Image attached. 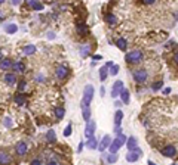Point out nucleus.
<instances>
[{"mask_svg":"<svg viewBox=\"0 0 178 165\" xmlns=\"http://www.w3.org/2000/svg\"><path fill=\"white\" fill-rule=\"evenodd\" d=\"M33 9H34V11H42V9H43V5L37 2V3H36V5L33 6Z\"/></svg>","mask_w":178,"mask_h":165,"instance_id":"nucleus-33","label":"nucleus"},{"mask_svg":"<svg viewBox=\"0 0 178 165\" xmlns=\"http://www.w3.org/2000/svg\"><path fill=\"white\" fill-rule=\"evenodd\" d=\"M141 2H143V3H145V5H153V3L156 2V0H141Z\"/></svg>","mask_w":178,"mask_h":165,"instance_id":"nucleus-40","label":"nucleus"},{"mask_svg":"<svg viewBox=\"0 0 178 165\" xmlns=\"http://www.w3.org/2000/svg\"><path fill=\"white\" fill-rule=\"evenodd\" d=\"M119 96L122 97V102H123V103H129V91H128L126 89H122V91H120Z\"/></svg>","mask_w":178,"mask_h":165,"instance_id":"nucleus-15","label":"nucleus"},{"mask_svg":"<svg viewBox=\"0 0 178 165\" xmlns=\"http://www.w3.org/2000/svg\"><path fill=\"white\" fill-rule=\"evenodd\" d=\"M110 143H111V139H110L109 136H106V137L101 140V144H100V150H106V149L110 146Z\"/></svg>","mask_w":178,"mask_h":165,"instance_id":"nucleus-13","label":"nucleus"},{"mask_svg":"<svg viewBox=\"0 0 178 165\" xmlns=\"http://www.w3.org/2000/svg\"><path fill=\"white\" fill-rule=\"evenodd\" d=\"M106 21H107V24H110V25H116V22H117L116 16H114V15H111V14L106 15Z\"/></svg>","mask_w":178,"mask_h":165,"instance_id":"nucleus-22","label":"nucleus"},{"mask_svg":"<svg viewBox=\"0 0 178 165\" xmlns=\"http://www.w3.org/2000/svg\"><path fill=\"white\" fill-rule=\"evenodd\" d=\"M94 59H95V61H100V59H101V56H100V55H95V56H94Z\"/></svg>","mask_w":178,"mask_h":165,"instance_id":"nucleus-46","label":"nucleus"},{"mask_svg":"<svg viewBox=\"0 0 178 165\" xmlns=\"http://www.w3.org/2000/svg\"><path fill=\"white\" fill-rule=\"evenodd\" d=\"M12 3H14V5H20L21 0H12Z\"/></svg>","mask_w":178,"mask_h":165,"instance_id":"nucleus-44","label":"nucleus"},{"mask_svg":"<svg viewBox=\"0 0 178 165\" xmlns=\"http://www.w3.org/2000/svg\"><path fill=\"white\" fill-rule=\"evenodd\" d=\"M55 74H56V77H58L59 80H64V78L68 75V69H67L64 65H59V66L56 68V72H55Z\"/></svg>","mask_w":178,"mask_h":165,"instance_id":"nucleus-8","label":"nucleus"},{"mask_svg":"<svg viewBox=\"0 0 178 165\" xmlns=\"http://www.w3.org/2000/svg\"><path fill=\"white\" fill-rule=\"evenodd\" d=\"M27 143L25 141H20L18 144H17V153L20 155V156H24L25 153H27Z\"/></svg>","mask_w":178,"mask_h":165,"instance_id":"nucleus-10","label":"nucleus"},{"mask_svg":"<svg viewBox=\"0 0 178 165\" xmlns=\"http://www.w3.org/2000/svg\"><path fill=\"white\" fill-rule=\"evenodd\" d=\"M82 112H83V119L88 122L91 119V111H89V105H82Z\"/></svg>","mask_w":178,"mask_h":165,"instance_id":"nucleus-11","label":"nucleus"},{"mask_svg":"<svg viewBox=\"0 0 178 165\" xmlns=\"http://www.w3.org/2000/svg\"><path fill=\"white\" fill-rule=\"evenodd\" d=\"M64 114H65V109H64V108H61V106L55 108V116H56L58 119H61V118L64 116Z\"/></svg>","mask_w":178,"mask_h":165,"instance_id":"nucleus-24","label":"nucleus"},{"mask_svg":"<svg viewBox=\"0 0 178 165\" xmlns=\"http://www.w3.org/2000/svg\"><path fill=\"white\" fill-rule=\"evenodd\" d=\"M125 59H126V62H129V64H138V62H141V59H143V52H141V50H134V52L128 53Z\"/></svg>","mask_w":178,"mask_h":165,"instance_id":"nucleus-3","label":"nucleus"},{"mask_svg":"<svg viewBox=\"0 0 178 165\" xmlns=\"http://www.w3.org/2000/svg\"><path fill=\"white\" fill-rule=\"evenodd\" d=\"M122 118H123L122 111H117L116 115H114V122H116V125H120V124H122Z\"/></svg>","mask_w":178,"mask_h":165,"instance_id":"nucleus-26","label":"nucleus"},{"mask_svg":"<svg viewBox=\"0 0 178 165\" xmlns=\"http://www.w3.org/2000/svg\"><path fill=\"white\" fill-rule=\"evenodd\" d=\"M125 141H126V137H125L122 133H119V137H117V139H114V140H113V143H110V146H109V147H110V152H111V153H116V152H117V150L123 146V143H125Z\"/></svg>","mask_w":178,"mask_h":165,"instance_id":"nucleus-1","label":"nucleus"},{"mask_svg":"<svg viewBox=\"0 0 178 165\" xmlns=\"http://www.w3.org/2000/svg\"><path fill=\"white\" fill-rule=\"evenodd\" d=\"M174 62H175V64L178 65V52H177V53L174 55Z\"/></svg>","mask_w":178,"mask_h":165,"instance_id":"nucleus-41","label":"nucleus"},{"mask_svg":"<svg viewBox=\"0 0 178 165\" xmlns=\"http://www.w3.org/2000/svg\"><path fill=\"white\" fill-rule=\"evenodd\" d=\"M25 86H27V83H25V81H21V83H20V86H18V89H20V91H22V90L25 89Z\"/></svg>","mask_w":178,"mask_h":165,"instance_id":"nucleus-37","label":"nucleus"},{"mask_svg":"<svg viewBox=\"0 0 178 165\" xmlns=\"http://www.w3.org/2000/svg\"><path fill=\"white\" fill-rule=\"evenodd\" d=\"M5 125H6V127H12V121H11V118H5Z\"/></svg>","mask_w":178,"mask_h":165,"instance_id":"nucleus-38","label":"nucleus"},{"mask_svg":"<svg viewBox=\"0 0 178 165\" xmlns=\"http://www.w3.org/2000/svg\"><path fill=\"white\" fill-rule=\"evenodd\" d=\"M111 65H113V64H111V62H109L106 66H103V68H101V71H100V80H101V81H104V80L107 78V69H109Z\"/></svg>","mask_w":178,"mask_h":165,"instance_id":"nucleus-12","label":"nucleus"},{"mask_svg":"<svg viewBox=\"0 0 178 165\" xmlns=\"http://www.w3.org/2000/svg\"><path fill=\"white\" fill-rule=\"evenodd\" d=\"M116 44H117V47H119L120 50H125V49H126V44H128V43H126V40H125L123 37H120V39H119V40L116 41Z\"/></svg>","mask_w":178,"mask_h":165,"instance_id":"nucleus-23","label":"nucleus"},{"mask_svg":"<svg viewBox=\"0 0 178 165\" xmlns=\"http://www.w3.org/2000/svg\"><path fill=\"white\" fill-rule=\"evenodd\" d=\"M94 133H95V122L92 119H89L88 125H86V130H85V134L88 137H91V136H94Z\"/></svg>","mask_w":178,"mask_h":165,"instance_id":"nucleus-7","label":"nucleus"},{"mask_svg":"<svg viewBox=\"0 0 178 165\" xmlns=\"http://www.w3.org/2000/svg\"><path fill=\"white\" fill-rule=\"evenodd\" d=\"M48 39H55V34L54 33H48Z\"/></svg>","mask_w":178,"mask_h":165,"instance_id":"nucleus-43","label":"nucleus"},{"mask_svg":"<svg viewBox=\"0 0 178 165\" xmlns=\"http://www.w3.org/2000/svg\"><path fill=\"white\" fill-rule=\"evenodd\" d=\"M134 80H135L137 83H144V81L147 80V72H145L144 69L135 71V72H134Z\"/></svg>","mask_w":178,"mask_h":165,"instance_id":"nucleus-5","label":"nucleus"},{"mask_svg":"<svg viewBox=\"0 0 178 165\" xmlns=\"http://www.w3.org/2000/svg\"><path fill=\"white\" fill-rule=\"evenodd\" d=\"M3 59V56H2V52H0V61H2Z\"/></svg>","mask_w":178,"mask_h":165,"instance_id":"nucleus-48","label":"nucleus"},{"mask_svg":"<svg viewBox=\"0 0 178 165\" xmlns=\"http://www.w3.org/2000/svg\"><path fill=\"white\" fill-rule=\"evenodd\" d=\"M89 50H91V47H89V44H85V46L82 47V50H80V55H82V56H86V55L89 53Z\"/></svg>","mask_w":178,"mask_h":165,"instance_id":"nucleus-30","label":"nucleus"},{"mask_svg":"<svg viewBox=\"0 0 178 165\" xmlns=\"http://www.w3.org/2000/svg\"><path fill=\"white\" fill-rule=\"evenodd\" d=\"M116 159H117V156H116L114 153H111V155L109 156V159H107V161H109V162L111 164V162H116Z\"/></svg>","mask_w":178,"mask_h":165,"instance_id":"nucleus-34","label":"nucleus"},{"mask_svg":"<svg viewBox=\"0 0 178 165\" xmlns=\"http://www.w3.org/2000/svg\"><path fill=\"white\" fill-rule=\"evenodd\" d=\"M34 52H36V47H34L33 44H30V46H25V47H24V53H25V55H33Z\"/></svg>","mask_w":178,"mask_h":165,"instance_id":"nucleus-29","label":"nucleus"},{"mask_svg":"<svg viewBox=\"0 0 178 165\" xmlns=\"http://www.w3.org/2000/svg\"><path fill=\"white\" fill-rule=\"evenodd\" d=\"M100 93H101V96H104V93H106V89H104V87H101V90H100Z\"/></svg>","mask_w":178,"mask_h":165,"instance_id":"nucleus-45","label":"nucleus"},{"mask_svg":"<svg viewBox=\"0 0 178 165\" xmlns=\"http://www.w3.org/2000/svg\"><path fill=\"white\" fill-rule=\"evenodd\" d=\"M11 162V158L8 153H3V152H0V164H8Z\"/></svg>","mask_w":178,"mask_h":165,"instance_id":"nucleus-25","label":"nucleus"},{"mask_svg":"<svg viewBox=\"0 0 178 165\" xmlns=\"http://www.w3.org/2000/svg\"><path fill=\"white\" fill-rule=\"evenodd\" d=\"M175 18H177V19H178V12H177V14H175Z\"/></svg>","mask_w":178,"mask_h":165,"instance_id":"nucleus-49","label":"nucleus"},{"mask_svg":"<svg viewBox=\"0 0 178 165\" xmlns=\"http://www.w3.org/2000/svg\"><path fill=\"white\" fill-rule=\"evenodd\" d=\"M14 100H15V103H17V105H20V106L25 103L24 94H21V93H17V94H15V97H14Z\"/></svg>","mask_w":178,"mask_h":165,"instance_id":"nucleus-18","label":"nucleus"},{"mask_svg":"<svg viewBox=\"0 0 178 165\" xmlns=\"http://www.w3.org/2000/svg\"><path fill=\"white\" fill-rule=\"evenodd\" d=\"M126 141H128V143H126V146H128V149H129V150H134V149L137 147V143H138V141H137V139H135V137H129Z\"/></svg>","mask_w":178,"mask_h":165,"instance_id":"nucleus-14","label":"nucleus"},{"mask_svg":"<svg viewBox=\"0 0 178 165\" xmlns=\"http://www.w3.org/2000/svg\"><path fill=\"white\" fill-rule=\"evenodd\" d=\"M88 147H89V149H97V147H98V141H97V139H95L94 136H91V137H89Z\"/></svg>","mask_w":178,"mask_h":165,"instance_id":"nucleus-16","label":"nucleus"},{"mask_svg":"<svg viewBox=\"0 0 178 165\" xmlns=\"http://www.w3.org/2000/svg\"><path fill=\"white\" fill-rule=\"evenodd\" d=\"M48 162H49L51 165H52V164H59V161H58V159H55V158H51Z\"/></svg>","mask_w":178,"mask_h":165,"instance_id":"nucleus-39","label":"nucleus"},{"mask_svg":"<svg viewBox=\"0 0 178 165\" xmlns=\"http://www.w3.org/2000/svg\"><path fill=\"white\" fill-rule=\"evenodd\" d=\"M92 97H94V86L88 84V86L85 87V91H83L82 105H91V102H92Z\"/></svg>","mask_w":178,"mask_h":165,"instance_id":"nucleus-2","label":"nucleus"},{"mask_svg":"<svg viewBox=\"0 0 178 165\" xmlns=\"http://www.w3.org/2000/svg\"><path fill=\"white\" fill-rule=\"evenodd\" d=\"M77 33H80V34H86V33H88V27H86L83 22L77 24Z\"/></svg>","mask_w":178,"mask_h":165,"instance_id":"nucleus-28","label":"nucleus"},{"mask_svg":"<svg viewBox=\"0 0 178 165\" xmlns=\"http://www.w3.org/2000/svg\"><path fill=\"white\" fill-rule=\"evenodd\" d=\"M31 164H34V165H39V164H42V161H39V159H34V161H31Z\"/></svg>","mask_w":178,"mask_h":165,"instance_id":"nucleus-42","label":"nucleus"},{"mask_svg":"<svg viewBox=\"0 0 178 165\" xmlns=\"http://www.w3.org/2000/svg\"><path fill=\"white\" fill-rule=\"evenodd\" d=\"M12 66H14V69H15L17 72H24V71H25V65H24L22 62H17V64H14Z\"/></svg>","mask_w":178,"mask_h":165,"instance_id":"nucleus-21","label":"nucleus"},{"mask_svg":"<svg viewBox=\"0 0 178 165\" xmlns=\"http://www.w3.org/2000/svg\"><path fill=\"white\" fill-rule=\"evenodd\" d=\"M162 84H163L162 81H157V83H154V86H153V90H159V89L162 87Z\"/></svg>","mask_w":178,"mask_h":165,"instance_id":"nucleus-35","label":"nucleus"},{"mask_svg":"<svg viewBox=\"0 0 178 165\" xmlns=\"http://www.w3.org/2000/svg\"><path fill=\"white\" fill-rule=\"evenodd\" d=\"M5 81H6V84L12 86V84H15V81H17V77H15L14 74H6V75H5Z\"/></svg>","mask_w":178,"mask_h":165,"instance_id":"nucleus-17","label":"nucleus"},{"mask_svg":"<svg viewBox=\"0 0 178 165\" xmlns=\"http://www.w3.org/2000/svg\"><path fill=\"white\" fill-rule=\"evenodd\" d=\"M3 2H6V0H0V3H3Z\"/></svg>","mask_w":178,"mask_h":165,"instance_id":"nucleus-50","label":"nucleus"},{"mask_svg":"<svg viewBox=\"0 0 178 165\" xmlns=\"http://www.w3.org/2000/svg\"><path fill=\"white\" fill-rule=\"evenodd\" d=\"M25 2H27V5H28V6H31V8H33V6L39 2V0H25Z\"/></svg>","mask_w":178,"mask_h":165,"instance_id":"nucleus-36","label":"nucleus"},{"mask_svg":"<svg viewBox=\"0 0 178 165\" xmlns=\"http://www.w3.org/2000/svg\"><path fill=\"white\" fill-rule=\"evenodd\" d=\"M122 89H123V83L119 80V81H116L114 84H113V89H111V97L114 99V97H117L119 94H120V91H122Z\"/></svg>","mask_w":178,"mask_h":165,"instance_id":"nucleus-6","label":"nucleus"},{"mask_svg":"<svg viewBox=\"0 0 178 165\" xmlns=\"http://www.w3.org/2000/svg\"><path fill=\"white\" fill-rule=\"evenodd\" d=\"M140 155H141V150L135 147L134 150H131V152L128 153V156H126V159H128L129 162H134V161H137V159L140 158Z\"/></svg>","mask_w":178,"mask_h":165,"instance_id":"nucleus-9","label":"nucleus"},{"mask_svg":"<svg viewBox=\"0 0 178 165\" xmlns=\"http://www.w3.org/2000/svg\"><path fill=\"white\" fill-rule=\"evenodd\" d=\"M55 139H56L55 131H54V130H49V131L46 133V140H48L49 143H54V141H55Z\"/></svg>","mask_w":178,"mask_h":165,"instance_id":"nucleus-19","label":"nucleus"},{"mask_svg":"<svg viewBox=\"0 0 178 165\" xmlns=\"http://www.w3.org/2000/svg\"><path fill=\"white\" fill-rule=\"evenodd\" d=\"M70 134H71V124H68V125L65 127V130H64V136H65V137H68Z\"/></svg>","mask_w":178,"mask_h":165,"instance_id":"nucleus-32","label":"nucleus"},{"mask_svg":"<svg viewBox=\"0 0 178 165\" xmlns=\"http://www.w3.org/2000/svg\"><path fill=\"white\" fill-rule=\"evenodd\" d=\"M117 71H119V66H117V65H111V66H110V74H111V75H116Z\"/></svg>","mask_w":178,"mask_h":165,"instance_id":"nucleus-31","label":"nucleus"},{"mask_svg":"<svg viewBox=\"0 0 178 165\" xmlns=\"http://www.w3.org/2000/svg\"><path fill=\"white\" fill-rule=\"evenodd\" d=\"M11 66H12V64H11L9 59H2V61H0V68H2V69H9Z\"/></svg>","mask_w":178,"mask_h":165,"instance_id":"nucleus-20","label":"nucleus"},{"mask_svg":"<svg viewBox=\"0 0 178 165\" xmlns=\"http://www.w3.org/2000/svg\"><path fill=\"white\" fill-rule=\"evenodd\" d=\"M17 30H18V25H15V24H9L6 27V33L8 34H14V33H17Z\"/></svg>","mask_w":178,"mask_h":165,"instance_id":"nucleus-27","label":"nucleus"},{"mask_svg":"<svg viewBox=\"0 0 178 165\" xmlns=\"http://www.w3.org/2000/svg\"><path fill=\"white\" fill-rule=\"evenodd\" d=\"M169 91H171V89H165V90H163V93H165V94H168Z\"/></svg>","mask_w":178,"mask_h":165,"instance_id":"nucleus-47","label":"nucleus"},{"mask_svg":"<svg viewBox=\"0 0 178 165\" xmlns=\"http://www.w3.org/2000/svg\"><path fill=\"white\" fill-rule=\"evenodd\" d=\"M162 155L166 156V158H174V156L177 155V149H175L172 144H168V146H165V147L162 149Z\"/></svg>","mask_w":178,"mask_h":165,"instance_id":"nucleus-4","label":"nucleus"}]
</instances>
